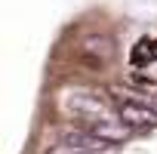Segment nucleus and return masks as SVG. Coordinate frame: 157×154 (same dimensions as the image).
<instances>
[{
	"instance_id": "nucleus-1",
	"label": "nucleus",
	"mask_w": 157,
	"mask_h": 154,
	"mask_svg": "<svg viewBox=\"0 0 157 154\" xmlns=\"http://www.w3.org/2000/svg\"><path fill=\"white\" fill-rule=\"evenodd\" d=\"M117 120H123L126 126H157V108L148 102L123 99L117 108Z\"/></svg>"
},
{
	"instance_id": "nucleus-2",
	"label": "nucleus",
	"mask_w": 157,
	"mask_h": 154,
	"mask_svg": "<svg viewBox=\"0 0 157 154\" xmlns=\"http://www.w3.org/2000/svg\"><path fill=\"white\" fill-rule=\"evenodd\" d=\"M80 56L90 59L93 65H108V59L114 56V40L105 37V34H90L80 43Z\"/></svg>"
},
{
	"instance_id": "nucleus-3",
	"label": "nucleus",
	"mask_w": 157,
	"mask_h": 154,
	"mask_svg": "<svg viewBox=\"0 0 157 154\" xmlns=\"http://www.w3.org/2000/svg\"><path fill=\"white\" fill-rule=\"evenodd\" d=\"M86 129L96 133L102 142H123V139L129 136V126H126L123 120H111V117H105V120H93Z\"/></svg>"
},
{
	"instance_id": "nucleus-4",
	"label": "nucleus",
	"mask_w": 157,
	"mask_h": 154,
	"mask_svg": "<svg viewBox=\"0 0 157 154\" xmlns=\"http://www.w3.org/2000/svg\"><path fill=\"white\" fill-rule=\"evenodd\" d=\"M68 105L74 111H93V114H105V102L93 93H74V99H68Z\"/></svg>"
},
{
	"instance_id": "nucleus-5",
	"label": "nucleus",
	"mask_w": 157,
	"mask_h": 154,
	"mask_svg": "<svg viewBox=\"0 0 157 154\" xmlns=\"http://www.w3.org/2000/svg\"><path fill=\"white\" fill-rule=\"evenodd\" d=\"M49 154H93V151H83V148H77V145H68V142H59Z\"/></svg>"
},
{
	"instance_id": "nucleus-6",
	"label": "nucleus",
	"mask_w": 157,
	"mask_h": 154,
	"mask_svg": "<svg viewBox=\"0 0 157 154\" xmlns=\"http://www.w3.org/2000/svg\"><path fill=\"white\" fill-rule=\"evenodd\" d=\"M151 105H154V108H157V93H154V96H151Z\"/></svg>"
}]
</instances>
